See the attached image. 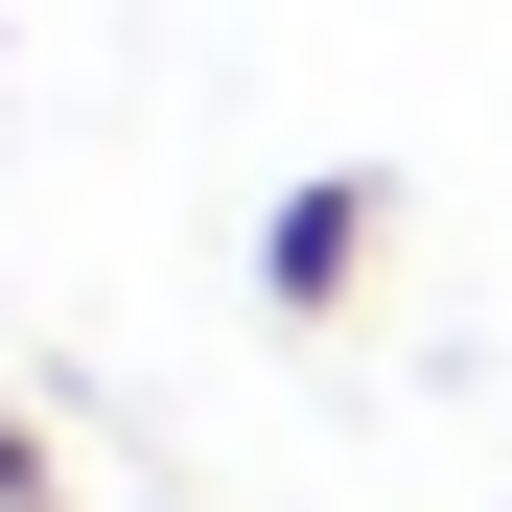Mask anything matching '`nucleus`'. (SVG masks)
I'll return each mask as SVG.
<instances>
[{
  "mask_svg": "<svg viewBox=\"0 0 512 512\" xmlns=\"http://www.w3.org/2000/svg\"><path fill=\"white\" fill-rule=\"evenodd\" d=\"M373 256H396V187H373V163H303V187L256 210V303H280V326H350Z\"/></svg>",
  "mask_w": 512,
  "mask_h": 512,
  "instance_id": "nucleus-1",
  "label": "nucleus"
},
{
  "mask_svg": "<svg viewBox=\"0 0 512 512\" xmlns=\"http://www.w3.org/2000/svg\"><path fill=\"white\" fill-rule=\"evenodd\" d=\"M0 512H70V466H47V419L0 396Z\"/></svg>",
  "mask_w": 512,
  "mask_h": 512,
  "instance_id": "nucleus-2",
  "label": "nucleus"
}]
</instances>
